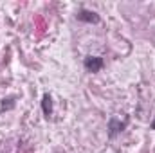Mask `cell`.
<instances>
[{"label":"cell","instance_id":"cell-2","mask_svg":"<svg viewBox=\"0 0 155 153\" xmlns=\"http://www.w3.org/2000/svg\"><path fill=\"white\" fill-rule=\"evenodd\" d=\"M103 65H105V60H103L101 56H87V58L83 60V67H85V70L90 72V74L99 72V70L103 69Z\"/></svg>","mask_w":155,"mask_h":153},{"label":"cell","instance_id":"cell-4","mask_svg":"<svg viewBox=\"0 0 155 153\" xmlns=\"http://www.w3.org/2000/svg\"><path fill=\"white\" fill-rule=\"evenodd\" d=\"M41 110H43V115L45 117H51L52 115V97L49 94H45L41 97Z\"/></svg>","mask_w":155,"mask_h":153},{"label":"cell","instance_id":"cell-3","mask_svg":"<svg viewBox=\"0 0 155 153\" xmlns=\"http://www.w3.org/2000/svg\"><path fill=\"white\" fill-rule=\"evenodd\" d=\"M76 18L79 22H87V24H99V15L96 11H90V9H79L76 13Z\"/></svg>","mask_w":155,"mask_h":153},{"label":"cell","instance_id":"cell-5","mask_svg":"<svg viewBox=\"0 0 155 153\" xmlns=\"http://www.w3.org/2000/svg\"><path fill=\"white\" fill-rule=\"evenodd\" d=\"M150 126H152V130H155V119L152 121V124H150Z\"/></svg>","mask_w":155,"mask_h":153},{"label":"cell","instance_id":"cell-1","mask_svg":"<svg viewBox=\"0 0 155 153\" xmlns=\"http://www.w3.org/2000/svg\"><path fill=\"white\" fill-rule=\"evenodd\" d=\"M126 126H128V119L121 121L119 117H110V119H108V124H107L108 137H110V139H114V137L119 135L123 130H126Z\"/></svg>","mask_w":155,"mask_h":153}]
</instances>
